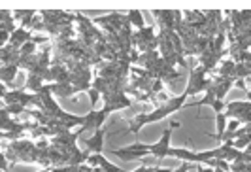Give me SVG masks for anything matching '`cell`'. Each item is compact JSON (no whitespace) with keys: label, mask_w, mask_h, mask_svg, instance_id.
Instances as JSON below:
<instances>
[{"label":"cell","mask_w":251,"mask_h":172,"mask_svg":"<svg viewBox=\"0 0 251 172\" xmlns=\"http://www.w3.org/2000/svg\"><path fill=\"white\" fill-rule=\"evenodd\" d=\"M44 86H46V84H44V78H42V76H38V74H29L27 84H25V89H27V91H32L36 95Z\"/></svg>","instance_id":"cell-12"},{"label":"cell","mask_w":251,"mask_h":172,"mask_svg":"<svg viewBox=\"0 0 251 172\" xmlns=\"http://www.w3.org/2000/svg\"><path fill=\"white\" fill-rule=\"evenodd\" d=\"M108 114L106 110L102 108V110H89L85 116H83V123H81V129H79V133H85V131H98V129H102V125L106 123L108 120Z\"/></svg>","instance_id":"cell-3"},{"label":"cell","mask_w":251,"mask_h":172,"mask_svg":"<svg viewBox=\"0 0 251 172\" xmlns=\"http://www.w3.org/2000/svg\"><path fill=\"white\" fill-rule=\"evenodd\" d=\"M244 112H251V103L250 101H233L225 106V116L227 120H238Z\"/></svg>","instance_id":"cell-5"},{"label":"cell","mask_w":251,"mask_h":172,"mask_svg":"<svg viewBox=\"0 0 251 172\" xmlns=\"http://www.w3.org/2000/svg\"><path fill=\"white\" fill-rule=\"evenodd\" d=\"M168 157H176L181 163H189V165H193V163L198 165L200 163L197 152H191V150H185V148H170Z\"/></svg>","instance_id":"cell-7"},{"label":"cell","mask_w":251,"mask_h":172,"mask_svg":"<svg viewBox=\"0 0 251 172\" xmlns=\"http://www.w3.org/2000/svg\"><path fill=\"white\" fill-rule=\"evenodd\" d=\"M87 95H89V99H91V110H94V106H96V101L100 99V93H98L96 89H93V87H91L89 91H87Z\"/></svg>","instance_id":"cell-16"},{"label":"cell","mask_w":251,"mask_h":172,"mask_svg":"<svg viewBox=\"0 0 251 172\" xmlns=\"http://www.w3.org/2000/svg\"><path fill=\"white\" fill-rule=\"evenodd\" d=\"M170 114H172V110H170L166 104H162V106L155 108V110H151V112H147V114H138L134 120L130 121V125H128V133L138 135L143 125H149V123H159V121L166 120Z\"/></svg>","instance_id":"cell-1"},{"label":"cell","mask_w":251,"mask_h":172,"mask_svg":"<svg viewBox=\"0 0 251 172\" xmlns=\"http://www.w3.org/2000/svg\"><path fill=\"white\" fill-rule=\"evenodd\" d=\"M206 72L208 70L204 69V67H198V69H193L191 70V76H189V84L185 87V95L187 97H193V95H198V93H206L210 87H212V80H208L206 78Z\"/></svg>","instance_id":"cell-2"},{"label":"cell","mask_w":251,"mask_h":172,"mask_svg":"<svg viewBox=\"0 0 251 172\" xmlns=\"http://www.w3.org/2000/svg\"><path fill=\"white\" fill-rule=\"evenodd\" d=\"M187 171H189V163H181L174 172H187Z\"/></svg>","instance_id":"cell-21"},{"label":"cell","mask_w":251,"mask_h":172,"mask_svg":"<svg viewBox=\"0 0 251 172\" xmlns=\"http://www.w3.org/2000/svg\"><path fill=\"white\" fill-rule=\"evenodd\" d=\"M250 144H251V135H242V137H238V138H234L233 140V146L236 148V150H240V152H242L244 148L248 150V146H250Z\"/></svg>","instance_id":"cell-15"},{"label":"cell","mask_w":251,"mask_h":172,"mask_svg":"<svg viewBox=\"0 0 251 172\" xmlns=\"http://www.w3.org/2000/svg\"><path fill=\"white\" fill-rule=\"evenodd\" d=\"M214 172H225V171H214Z\"/></svg>","instance_id":"cell-25"},{"label":"cell","mask_w":251,"mask_h":172,"mask_svg":"<svg viewBox=\"0 0 251 172\" xmlns=\"http://www.w3.org/2000/svg\"><path fill=\"white\" fill-rule=\"evenodd\" d=\"M248 101L251 103V91H248Z\"/></svg>","instance_id":"cell-24"},{"label":"cell","mask_w":251,"mask_h":172,"mask_svg":"<svg viewBox=\"0 0 251 172\" xmlns=\"http://www.w3.org/2000/svg\"><path fill=\"white\" fill-rule=\"evenodd\" d=\"M128 172H155V167H138L136 171H128Z\"/></svg>","instance_id":"cell-20"},{"label":"cell","mask_w":251,"mask_h":172,"mask_svg":"<svg viewBox=\"0 0 251 172\" xmlns=\"http://www.w3.org/2000/svg\"><path fill=\"white\" fill-rule=\"evenodd\" d=\"M85 146H87L89 154H102V150H104V131L98 129V131L93 133L91 138H85Z\"/></svg>","instance_id":"cell-6"},{"label":"cell","mask_w":251,"mask_h":172,"mask_svg":"<svg viewBox=\"0 0 251 172\" xmlns=\"http://www.w3.org/2000/svg\"><path fill=\"white\" fill-rule=\"evenodd\" d=\"M74 93L76 91H74L72 84H51V95L66 99V97H74Z\"/></svg>","instance_id":"cell-11"},{"label":"cell","mask_w":251,"mask_h":172,"mask_svg":"<svg viewBox=\"0 0 251 172\" xmlns=\"http://www.w3.org/2000/svg\"><path fill=\"white\" fill-rule=\"evenodd\" d=\"M17 72H19L17 65H2L0 67V82L12 86L14 80H16V76H17Z\"/></svg>","instance_id":"cell-9"},{"label":"cell","mask_w":251,"mask_h":172,"mask_svg":"<svg viewBox=\"0 0 251 172\" xmlns=\"http://www.w3.org/2000/svg\"><path fill=\"white\" fill-rule=\"evenodd\" d=\"M0 172H4V171H0Z\"/></svg>","instance_id":"cell-26"},{"label":"cell","mask_w":251,"mask_h":172,"mask_svg":"<svg viewBox=\"0 0 251 172\" xmlns=\"http://www.w3.org/2000/svg\"><path fill=\"white\" fill-rule=\"evenodd\" d=\"M155 172H174V171H172V169H162V167H157Z\"/></svg>","instance_id":"cell-23"},{"label":"cell","mask_w":251,"mask_h":172,"mask_svg":"<svg viewBox=\"0 0 251 172\" xmlns=\"http://www.w3.org/2000/svg\"><path fill=\"white\" fill-rule=\"evenodd\" d=\"M198 172H214V169H210V167H204V165H200V167H198Z\"/></svg>","instance_id":"cell-22"},{"label":"cell","mask_w":251,"mask_h":172,"mask_svg":"<svg viewBox=\"0 0 251 172\" xmlns=\"http://www.w3.org/2000/svg\"><path fill=\"white\" fill-rule=\"evenodd\" d=\"M32 40V33L31 31H27V29H16L12 34H10V46L12 48H16V50H21L27 42H31Z\"/></svg>","instance_id":"cell-8"},{"label":"cell","mask_w":251,"mask_h":172,"mask_svg":"<svg viewBox=\"0 0 251 172\" xmlns=\"http://www.w3.org/2000/svg\"><path fill=\"white\" fill-rule=\"evenodd\" d=\"M8 167V159H6V155L0 152V171H4Z\"/></svg>","instance_id":"cell-19"},{"label":"cell","mask_w":251,"mask_h":172,"mask_svg":"<svg viewBox=\"0 0 251 172\" xmlns=\"http://www.w3.org/2000/svg\"><path fill=\"white\" fill-rule=\"evenodd\" d=\"M170 137H172V127L164 129V133L161 135V138L153 144H149V154L157 159H164L168 157V152H170Z\"/></svg>","instance_id":"cell-4"},{"label":"cell","mask_w":251,"mask_h":172,"mask_svg":"<svg viewBox=\"0 0 251 172\" xmlns=\"http://www.w3.org/2000/svg\"><path fill=\"white\" fill-rule=\"evenodd\" d=\"M225 106H227V104L223 103V101H217V99H215V103L212 104V108H214L215 116H217V114H223V112H225Z\"/></svg>","instance_id":"cell-17"},{"label":"cell","mask_w":251,"mask_h":172,"mask_svg":"<svg viewBox=\"0 0 251 172\" xmlns=\"http://www.w3.org/2000/svg\"><path fill=\"white\" fill-rule=\"evenodd\" d=\"M227 123H229V120H227V116H225V114H217V116H215L217 133H215V135H210V137L221 142V140H223V137H225V133H227Z\"/></svg>","instance_id":"cell-10"},{"label":"cell","mask_w":251,"mask_h":172,"mask_svg":"<svg viewBox=\"0 0 251 172\" xmlns=\"http://www.w3.org/2000/svg\"><path fill=\"white\" fill-rule=\"evenodd\" d=\"M223 42H225V34L221 33L219 34V38L215 40V44H214V50H221V46H223Z\"/></svg>","instance_id":"cell-18"},{"label":"cell","mask_w":251,"mask_h":172,"mask_svg":"<svg viewBox=\"0 0 251 172\" xmlns=\"http://www.w3.org/2000/svg\"><path fill=\"white\" fill-rule=\"evenodd\" d=\"M126 21H128V25H134L138 31H142L143 27H145L143 16L140 10H128V12H126Z\"/></svg>","instance_id":"cell-13"},{"label":"cell","mask_w":251,"mask_h":172,"mask_svg":"<svg viewBox=\"0 0 251 172\" xmlns=\"http://www.w3.org/2000/svg\"><path fill=\"white\" fill-rule=\"evenodd\" d=\"M214 103H215V91H214V87H210V89L206 91V95H204L200 101H197L193 106H212Z\"/></svg>","instance_id":"cell-14"}]
</instances>
